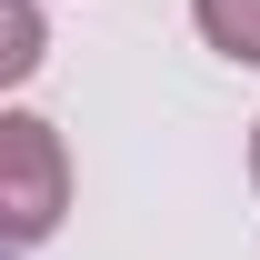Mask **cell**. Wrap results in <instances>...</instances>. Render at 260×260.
Masks as SVG:
<instances>
[{
    "label": "cell",
    "instance_id": "obj_1",
    "mask_svg": "<svg viewBox=\"0 0 260 260\" xmlns=\"http://www.w3.org/2000/svg\"><path fill=\"white\" fill-rule=\"evenodd\" d=\"M70 210V150L30 110H0V250H40Z\"/></svg>",
    "mask_w": 260,
    "mask_h": 260
},
{
    "label": "cell",
    "instance_id": "obj_2",
    "mask_svg": "<svg viewBox=\"0 0 260 260\" xmlns=\"http://www.w3.org/2000/svg\"><path fill=\"white\" fill-rule=\"evenodd\" d=\"M190 20H200V40H210L220 60L260 70V0H190Z\"/></svg>",
    "mask_w": 260,
    "mask_h": 260
},
{
    "label": "cell",
    "instance_id": "obj_3",
    "mask_svg": "<svg viewBox=\"0 0 260 260\" xmlns=\"http://www.w3.org/2000/svg\"><path fill=\"white\" fill-rule=\"evenodd\" d=\"M40 50H50V20H40L30 0H0V90H10V80H30Z\"/></svg>",
    "mask_w": 260,
    "mask_h": 260
},
{
    "label": "cell",
    "instance_id": "obj_4",
    "mask_svg": "<svg viewBox=\"0 0 260 260\" xmlns=\"http://www.w3.org/2000/svg\"><path fill=\"white\" fill-rule=\"evenodd\" d=\"M250 180H260V130H250Z\"/></svg>",
    "mask_w": 260,
    "mask_h": 260
}]
</instances>
